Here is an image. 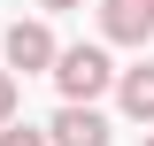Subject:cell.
<instances>
[{
    "instance_id": "3",
    "label": "cell",
    "mask_w": 154,
    "mask_h": 146,
    "mask_svg": "<svg viewBox=\"0 0 154 146\" xmlns=\"http://www.w3.org/2000/svg\"><path fill=\"white\" fill-rule=\"evenodd\" d=\"M100 38L108 46H146L154 38V0H100Z\"/></svg>"
},
{
    "instance_id": "9",
    "label": "cell",
    "mask_w": 154,
    "mask_h": 146,
    "mask_svg": "<svg viewBox=\"0 0 154 146\" xmlns=\"http://www.w3.org/2000/svg\"><path fill=\"white\" fill-rule=\"evenodd\" d=\"M139 146H154V131H146V138H139Z\"/></svg>"
},
{
    "instance_id": "6",
    "label": "cell",
    "mask_w": 154,
    "mask_h": 146,
    "mask_svg": "<svg viewBox=\"0 0 154 146\" xmlns=\"http://www.w3.org/2000/svg\"><path fill=\"white\" fill-rule=\"evenodd\" d=\"M0 146H46V131H31V123H0Z\"/></svg>"
},
{
    "instance_id": "1",
    "label": "cell",
    "mask_w": 154,
    "mask_h": 146,
    "mask_svg": "<svg viewBox=\"0 0 154 146\" xmlns=\"http://www.w3.org/2000/svg\"><path fill=\"white\" fill-rule=\"evenodd\" d=\"M46 77L62 85V100H69V108H93L100 92L116 85V62H108V46H62Z\"/></svg>"
},
{
    "instance_id": "2",
    "label": "cell",
    "mask_w": 154,
    "mask_h": 146,
    "mask_svg": "<svg viewBox=\"0 0 154 146\" xmlns=\"http://www.w3.org/2000/svg\"><path fill=\"white\" fill-rule=\"evenodd\" d=\"M54 31L46 23H8L0 31V62H8V77H38V69H54Z\"/></svg>"
},
{
    "instance_id": "5",
    "label": "cell",
    "mask_w": 154,
    "mask_h": 146,
    "mask_svg": "<svg viewBox=\"0 0 154 146\" xmlns=\"http://www.w3.org/2000/svg\"><path fill=\"white\" fill-rule=\"evenodd\" d=\"M116 100H123V115H131V123H154V62L116 69Z\"/></svg>"
},
{
    "instance_id": "4",
    "label": "cell",
    "mask_w": 154,
    "mask_h": 146,
    "mask_svg": "<svg viewBox=\"0 0 154 146\" xmlns=\"http://www.w3.org/2000/svg\"><path fill=\"white\" fill-rule=\"evenodd\" d=\"M46 146H108V115H100V108H69V100H62V115L46 123Z\"/></svg>"
},
{
    "instance_id": "8",
    "label": "cell",
    "mask_w": 154,
    "mask_h": 146,
    "mask_svg": "<svg viewBox=\"0 0 154 146\" xmlns=\"http://www.w3.org/2000/svg\"><path fill=\"white\" fill-rule=\"evenodd\" d=\"M38 8H46V16H62V8H85V0H38Z\"/></svg>"
},
{
    "instance_id": "7",
    "label": "cell",
    "mask_w": 154,
    "mask_h": 146,
    "mask_svg": "<svg viewBox=\"0 0 154 146\" xmlns=\"http://www.w3.org/2000/svg\"><path fill=\"white\" fill-rule=\"evenodd\" d=\"M0 123H16V77L0 69Z\"/></svg>"
}]
</instances>
